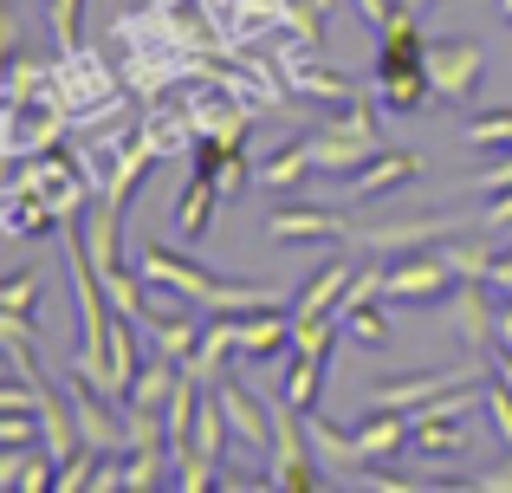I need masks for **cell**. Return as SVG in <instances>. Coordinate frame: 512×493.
Returning a JSON list of instances; mask_svg holds the SVG:
<instances>
[{
    "mask_svg": "<svg viewBox=\"0 0 512 493\" xmlns=\"http://www.w3.org/2000/svg\"><path fill=\"white\" fill-rule=\"evenodd\" d=\"M46 20H52V39L65 46H78V33H85V0H46Z\"/></svg>",
    "mask_w": 512,
    "mask_h": 493,
    "instance_id": "cell-25",
    "label": "cell"
},
{
    "mask_svg": "<svg viewBox=\"0 0 512 493\" xmlns=\"http://www.w3.org/2000/svg\"><path fill=\"white\" fill-rule=\"evenodd\" d=\"M409 448L422 461H461L467 448H474V429H467V416H448V409H409Z\"/></svg>",
    "mask_w": 512,
    "mask_h": 493,
    "instance_id": "cell-11",
    "label": "cell"
},
{
    "mask_svg": "<svg viewBox=\"0 0 512 493\" xmlns=\"http://www.w3.org/2000/svg\"><path fill=\"white\" fill-rule=\"evenodd\" d=\"M487 416H493V435L512 448V383L487 364Z\"/></svg>",
    "mask_w": 512,
    "mask_h": 493,
    "instance_id": "cell-24",
    "label": "cell"
},
{
    "mask_svg": "<svg viewBox=\"0 0 512 493\" xmlns=\"http://www.w3.org/2000/svg\"><path fill=\"white\" fill-rule=\"evenodd\" d=\"M234 318L240 312H214L208 318V331H201V344H195V357L182 364V377H195V383H221L227 377V357H234Z\"/></svg>",
    "mask_w": 512,
    "mask_h": 493,
    "instance_id": "cell-15",
    "label": "cell"
},
{
    "mask_svg": "<svg viewBox=\"0 0 512 493\" xmlns=\"http://www.w3.org/2000/svg\"><path fill=\"white\" fill-rule=\"evenodd\" d=\"M33 299H39V273H33V266L0 286V312H33Z\"/></svg>",
    "mask_w": 512,
    "mask_h": 493,
    "instance_id": "cell-27",
    "label": "cell"
},
{
    "mask_svg": "<svg viewBox=\"0 0 512 493\" xmlns=\"http://www.w3.org/2000/svg\"><path fill=\"white\" fill-rule=\"evenodd\" d=\"M221 202H227V195H221V182H208V176H188L182 202H175V234H182V241H201Z\"/></svg>",
    "mask_w": 512,
    "mask_h": 493,
    "instance_id": "cell-19",
    "label": "cell"
},
{
    "mask_svg": "<svg viewBox=\"0 0 512 493\" xmlns=\"http://www.w3.org/2000/svg\"><path fill=\"white\" fill-rule=\"evenodd\" d=\"M454 487H474V493H512V461H506V468H493V474H467V481H454Z\"/></svg>",
    "mask_w": 512,
    "mask_h": 493,
    "instance_id": "cell-30",
    "label": "cell"
},
{
    "mask_svg": "<svg viewBox=\"0 0 512 493\" xmlns=\"http://www.w3.org/2000/svg\"><path fill=\"white\" fill-rule=\"evenodd\" d=\"M325 13H331V0H286V33L299 46L325 52Z\"/></svg>",
    "mask_w": 512,
    "mask_h": 493,
    "instance_id": "cell-22",
    "label": "cell"
},
{
    "mask_svg": "<svg viewBox=\"0 0 512 493\" xmlns=\"http://www.w3.org/2000/svg\"><path fill=\"white\" fill-rule=\"evenodd\" d=\"M0 487H20V493H52L59 487V455L52 448H0Z\"/></svg>",
    "mask_w": 512,
    "mask_h": 493,
    "instance_id": "cell-18",
    "label": "cell"
},
{
    "mask_svg": "<svg viewBox=\"0 0 512 493\" xmlns=\"http://www.w3.org/2000/svg\"><path fill=\"white\" fill-rule=\"evenodd\" d=\"M448 234H461V221H396V228H370V234H350V241L370 253H415V247H441Z\"/></svg>",
    "mask_w": 512,
    "mask_h": 493,
    "instance_id": "cell-16",
    "label": "cell"
},
{
    "mask_svg": "<svg viewBox=\"0 0 512 493\" xmlns=\"http://www.w3.org/2000/svg\"><path fill=\"white\" fill-rule=\"evenodd\" d=\"M273 65L286 72V91H299V98H312V104H357V98H363L357 78H344V72H331V65H318V52L299 46V39H286V46L273 52Z\"/></svg>",
    "mask_w": 512,
    "mask_h": 493,
    "instance_id": "cell-7",
    "label": "cell"
},
{
    "mask_svg": "<svg viewBox=\"0 0 512 493\" xmlns=\"http://www.w3.org/2000/svg\"><path fill=\"white\" fill-rule=\"evenodd\" d=\"M454 286H461V273L441 260V247H415L409 260L389 266L383 299H396V305H448V292H454Z\"/></svg>",
    "mask_w": 512,
    "mask_h": 493,
    "instance_id": "cell-5",
    "label": "cell"
},
{
    "mask_svg": "<svg viewBox=\"0 0 512 493\" xmlns=\"http://www.w3.org/2000/svg\"><path fill=\"white\" fill-rule=\"evenodd\" d=\"M214 390H221V409H227L234 442H247L253 455H260V448H273V403H266V396H253L240 377H221Z\"/></svg>",
    "mask_w": 512,
    "mask_h": 493,
    "instance_id": "cell-12",
    "label": "cell"
},
{
    "mask_svg": "<svg viewBox=\"0 0 512 493\" xmlns=\"http://www.w3.org/2000/svg\"><path fill=\"white\" fill-rule=\"evenodd\" d=\"M331 318H338L344 338H357V344H389V312L376 299H344Z\"/></svg>",
    "mask_w": 512,
    "mask_h": 493,
    "instance_id": "cell-21",
    "label": "cell"
},
{
    "mask_svg": "<svg viewBox=\"0 0 512 493\" xmlns=\"http://www.w3.org/2000/svg\"><path fill=\"white\" fill-rule=\"evenodd\" d=\"M467 143L480 156H512V111H480L467 117Z\"/></svg>",
    "mask_w": 512,
    "mask_h": 493,
    "instance_id": "cell-23",
    "label": "cell"
},
{
    "mask_svg": "<svg viewBox=\"0 0 512 493\" xmlns=\"http://www.w3.org/2000/svg\"><path fill=\"white\" fill-rule=\"evenodd\" d=\"M234 357H247V364H273V357H292V305L240 312V318H234Z\"/></svg>",
    "mask_w": 512,
    "mask_h": 493,
    "instance_id": "cell-10",
    "label": "cell"
},
{
    "mask_svg": "<svg viewBox=\"0 0 512 493\" xmlns=\"http://www.w3.org/2000/svg\"><path fill=\"white\" fill-rule=\"evenodd\" d=\"M350 221L338 215V208H318V202H286L266 215V241L279 247H299V241H350Z\"/></svg>",
    "mask_w": 512,
    "mask_h": 493,
    "instance_id": "cell-8",
    "label": "cell"
},
{
    "mask_svg": "<svg viewBox=\"0 0 512 493\" xmlns=\"http://www.w3.org/2000/svg\"><path fill=\"white\" fill-rule=\"evenodd\" d=\"M305 176H318V169H312V143H305V137L279 143V150L260 163V189H273V195H292Z\"/></svg>",
    "mask_w": 512,
    "mask_h": 493,
    "instance_id": "cell-20",
    "label": "cell"
},
{
    "mask_svg": "<svg viewBox=\"0 0 512 493\" xmlns=\"http://www.w3.org/2000/svg\"><path fill=\"white\" fill-rule=\"evenodd\" d=\"M350 7H357V20L370 26V33H383V26L402 13V0H350Z\"/></svg>",
    "mask_w": 512,
    "mask_h": 493,
    "instance_id": "cell-29",
    "label": "cell"
},
{
    "mask_svg": "<svg viewBox=\"0 0 512 493\" xmlns=\"http://www.w3.org/2000/svg\"><path fill=\"white\" fill-rule=\"evenodd\" d=\"M467 189H474V195H500V189H512V156H500V163H487V169H474V176H467Z\"/></svg>",
    "mask_w": 512,
    "mask_h": 493,
    "instance_id": "cell-28",
    "label": "cell"
},
{
    "mask_svg": "<svg viewBox=\"0 0 512 493\" xmlns=\"http://www.w3.org/2000/svg\"><path fill=\"white\" fill-rule=\"evenodd\" d=\"M46 91L65 104L72 117H91V111H117V72L104 65V52H85V46H65L59 59H52V78Z\"/></svg>",
    "mask_w": 512,
    "mask_h": 493,
    "instance_id": "cell-2",
    "label": "cell"
},
{
    "mask_svg": "<svg viewBox=\"0 0 512 493\" xmlns=\"http://www.w3.org/2000/svg\"><path fill=\"white\" fill-rule=\"evenodd\" d=\"M266 455H273V474H266V481L286 487V493H312V487L331 481L318 448H312V429H305V409H292L286 396L273 403V448H266Z\"/></svg>",
    "mask_w": 512,
    "mask_h": 493,
    "instance_id": "cell-3",
    "label": "cell"
},
{
    "mask_svg": "<svg viewBox=\"0 0 512 493\" xmlns=\"http://www.w3.org/2000/svg\"><path fill=\"white\" fill-rule=\"evenodd\" d=\"M376 104L396 117H415L435 104V78H428V65H409V72H376Z\"/></svg>",
    "mask_w": 512,
    "mask_h": 493,
    "instance_id": "cell-17",
    "label": "cell"
},
{
    "mask_svg": "<svg viewBox=\"0 0 512 493\" xmlns=\"http://www.w3.org/2000/svg\"><path fill=\"white\" fill-rule=\"evenodd\" d=\"M350 279H357V260H350V253L325 260L299 292H292V318H331V312H338V299L350 292Z\"/></svg>",
    "mask_w": 512,
    "mask_h": 493,
    "instance_id": "cell-13",
    "label": "cell"
},
{
    "mask_svg": "<svg viewBox=\"0 0 512 493\" xmlns=\"http://www.w3.org/2000/svg\"><path fill=\"white\" fill-rule=\"evenodd\" d=\"M415 176H422V156H415V150H376L370 163L350 176V189H357V202H383V195L409 189Z\"/></svg>",
    "mask_w": 512,
    "mask_h": 493,
    "instance_id": "cell-14",
    "label": "cell"
},
{
    "mask_svg": "<svg viewBox=\"0 0 512 493\" xmlns=\"http://www.w3.org/2000/svg\"><path fill=\"white\" fill-rule=\"evenodd\" d=\"M428 78H435V104H480V78H487V46L480 39H428Z\"/></svg>",
    "mask_w": 512,
    "mask_h": 493,
    "instance_id": "cell-4",
    "label": "cell"
},
{
    "mask_svg": "<svg viewBox=\"0 0 512 493\" xmlns=\"http://www.w3.org/2000/svg\"><path fill=\"white\" fill-rule=\"evenodd\" d=\"M487 377V364H461V370H415V377H396V383H376L370 390V409H422L435 403L441 390H454V383H480Z\"/></svg>",
    "mask_w": 512,
    "mask_h": 493,
    "instance_id": "cell-9",
    "label": "cell"
},
{
    "mask_svg": "<svg viewBox=\"0 0 512 493\" xmlns=\"http://www.w3.org/2000/svg\"><path fill=\"white\" fill-rule=\"evenodd\" d=\"M493 279H461V286L448 292V325L467 338V351L480 357V364H493V351H500V305H493Z\"/></svg>",
    "mask_w": 512,
    "mask_h": 493,
    "instance_id": "cell-6",
    "label": "cell"
},
{
    "mask_svg": "<svg viewBox=\"0 0 512 493\" xmlns=\"http://www.w3.org/2000/svg\"><path fill=\"white\" fill-rule=\"evenodd\" d=\"M137 266H143V279L150 286H169L175 299H188L195 312H266V305H292V299H279V292H266V286H247V279H221V273H208V266H195L188 253H175L163 247L150 234L137 253Z\"/></svg>",
    "mask_w": 512,
    "mask_h": 493,
    "instance_id": "cell-1",
    "label": "cell"
},
{
    "mask_svg": "<svg viewBox=\"0 0 512 493\" xmlns=\"http://www.w3.org/2000/svg\"><path fill=\"white\" fill-rule=\"evenodd\" d=\"M46 442V429H39V409L26 416V409H0V448H33Z\"/></svg>",
    "mask_w": 512,
    "mask_h": 493,
    "instance_id": "cell-26",
    "label": "cell"
},
{
    "mask_svg": "<svg viewBox=\"0 0 512 493\" xmlns=\"http://www.w3.org/2000/svg\"><path fill=\"white\" fill-rule=\"evenodd\" d=\"M493 286H500V299H512V253L500 260V273H493Z\"/></svg>",
    "mask_w": 512,
    "mask_h": 493,
    "instance_id": "cell-31",
    "label": "cell"
}]
</instances>
